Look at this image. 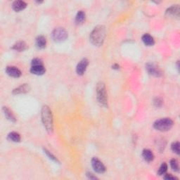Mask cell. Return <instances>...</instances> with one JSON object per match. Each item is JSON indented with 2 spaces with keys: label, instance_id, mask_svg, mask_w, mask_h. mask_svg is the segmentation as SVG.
Listing matches in <instances>:
<instances>
[{
  "label": "cell",
  "instance_id": "1",
  "mask_svg": "<svg viewBox=\"0 0 180 180\" xmlns=\"http://www.w3.org/2000/svg\"><path fill=\"white\" fill-rule=\"evenodd\" d=\"M106 37V28L104 25H98L90 34L89 39L94 46H101Z\"/></svg>",
  "mask_w": 180,
  "mask_h": 180
},
{
  "label": "cell",
  "instance_id": "2",
  "mask_svg": "<svg viewBox=\"0 0 180 180\" xmlns=\"http://www.w3.org/2000/svg\"><path fill=\"white\" fill-rule=\"evenodd\" d=\"M42 121L46 130L50 133L53 131V117L52 111L47 106H44L41 111Z\"/></svg>",
  "mask_w": 180,
  "mask_h": 180
},
{
  "label": "cell",
  "instance_id": "3",
  "mask_svg": "<svg viewBox=\"0 0 180 180\" xmlns=\"http://www.w3.org/2000/svg\"><path fill=\"white\" fill-rule=\"evenodd\" d=\"M97 101L101 106L104 107L108 106V96L105 84L99 82L97 85Z\"/></svg>",
  "mask_w": 180,
  "mask_h": 180
},
{
  "label": "cell",
  "instance_id": "4",
  "mask_svg": "<svg viewBox=\"0 0 180 180\" xmlns=\"http://www.w3.org/2000/svg\"><path fill=\"white\" fill-rule=\"evenodd\" d=\"M173 121L170 118H165L156 120L154 124H153V127H154L155 129H157L158 131L166 132L170 130L173 127Z\"/></svg>",
  "mask_w": 180,
  "mask_h": 180
},
{
  "label": "cell",
  "instance_id": "5",
  "mask_svg": "<svg viewBox=\"0 0 180 180\" xmlns=\"http://www.w3.org/2000/svg\"><path fill=\"white\" fill-rule=\"evenodd\" d=\"M32 66L30 68V72L33 75H42L46 72L44 66L43 65L42 60L38 59H34L32 61Z\"/></svg>",
  "mask_w": 180,
  "mask_h": 180
},
{
  "label": "cell",
  "instance_id": "6",
  "mask_svg": "<svg viewBox=\"0 0 180 180\" xmlns=\"http://www.w3.org/2000/svg\"><path fill=\"white\" fill-rule=\"evenodd\" d=\"M68 33L64 28H57L53 30L52 33V39L56 42H62L68 38Z\"/></svg>",
  "mask_w": 180,
  "mask_h": 180
},
{
  "label": "cell",
  "instance_id": "7",
  "mask_svg": "<svg viewBox=\"0 0 180 180\" xmlns=\"http://www.w3.org/2000/svg\"><path fill=\"white\" fill-rule=\"evenodd\" d=\"M92 168L95 172L98 173H104L106 171V167L104 166L103 163L97 158H93L92 160Z\"/></svg>",
  "mask_w": 180,
  "mask_h": 180
},
{
  "label": "cell",
  "instance_id": "8",
  "mask_svg": "<svg viewBox=\"0 0 180 180\" xmlns=\"http://www.w3.org/2000/svg\"><path fill=\"white\" fill-rule=\"evenodd\" d=\"M146 68L148 73L151 75L155 77H160L162 75L160 70L153 63H147L146 65Z\"/></svg>",
  "mask_w": 180,
  "mask_h": 180
},
{
  "label": "cell",
  "instance_id": "9",
  "mask_svg": "<svg viewBox=\"0 0 180 180\" xmlns=\"http://www.w3.org/2000/svg\"><path fill=\"white\" fill-rule=\"evenodd\" d=\"M89 64V61L87 59H82L80 62L78 63V65L76 67V72L79 75H83L87 70V66Z\"/></svg>",
  "mask_w": 180,
  "mask_h": 180
},
{
  "label": "cell",
  "instance_id": "10",
  "mask_svg": "<svg viewBox=\"0 0 180 180\" xmlns=\"http://www.w3.org/2000/svg\"><path fill=\"white\" fill-rule=\"evenodd\" d=\"M6 73L8 75L15 78H19L21 75L20 70L15 66H8L6 68Z\"/></svg>",
  "mask_w": 180,
  "mask_h": 180
},
{
  "label": "cell",
  "instance_id": "11",
  "mask_svg": "<svg viewBox=\"0 0 180 180\" xmlns=\"http://www.w3.org/2000/svg\"><path fill=\"white\" fill-rule=\"evenodd\" d=\"M30 87L28 84H21L20 86L18 87L17 88L13 90V94H25L30 91Z\"/></svg>",
  "mask_w": 180,
  "mask_h": 180
},
{
  "label": "cell",
  "instance_id": "12",
  "mask_svg": "<svg viewBox=\"0 0 180 180\" xmlns=\"http://www.w3.org/2000/svg\"><path fill=\"white\" fill-rule=\"evenodd\" d=\"M26 7H27V4L23 1H15L12 4L13 9L16 12H19L20 11L25 9Z\"/></svg>",
  "mask_w": 180,
  "mask_h": 180
},
{
  "label": "cell",
  "instance_id": "13",
  "mask_svg": "<svg viewBox=\"0 0 180 180\" xmlns=\"http://www.w3.org/2000/svg\"><path fill=\"white\" fill-rule=\"evenodd\" d=\"M179 12H180V9H179V5H173V7L169 8V9L166 11V14L179 18Z\"/></svg>",
  "mask_w": 180,
  "mask_h": 180
},
{
  "label": "cell",
  "instance_id": "14",
  "mask_svg": "<svg viewBox=\"0 0 180 180\" xmlns=\"http://www.w3.org/2000/svg\"><path fill=\"white\" fill-rule=\"evenodd\" d=\"M47 40L44 36L40 35L36 38V47L39 49H43L46 47Z\"/></svg>",
  "mask_w": 180,
  "mask_h": 180
},
{
  "label": "cell",
  "instance_id": "15",
  "mask_svg": "<svg viewBox=\"0 0 180 180\" xmlns=\"http://www.w3.org/2000/svg\"><path fill=\"white\" fill-rule=\"evenodd\" d=\"M28 46L25 42L19 41L17 43H16L12 47V49L15 50L17 52H23L27 49Z\"/></svg>",
  "mask_w": 180,
  "mask_h": 180
},
{
  "label": "cell",
  "instance_id": "16",
  "mask_svg": "<svg viewBox=\"0 0 180 180\" xmlns=\"http://www.w3.org/2000/svg\"><path fill=\"white\" fill-rule=\"evenodd\" d=\"M142 156L144 159L147 162H151L154 158V155L152 151L149 149H144L142 152Z\"/></svg>",
  "mask_w": 180,
  "mask_h": 180
},
{
  "label": "cell",
  "instance_id": "17",
  "mask_svg": "<svg viewBox=\"0 0 180 180\" xmlns=\"http://www.w3.org/2000/svg\"><path fill=\"white\" fill-rule=\"evenodd\" d=\"M142 41L145 45L149 47L153 46V45L155 44V41L154 39H153V37L149 35V34H145V35L142 36Z\"/></svg>",
  "mask_w": 180,
  "mask_h": 180
},
{
  "label": "cell",
  "instance_id": "18",
  "mask_svg": "<svg viewBox=\"0 0 180 180\" xmlns=\"http://www.w3.org/2000/svg\"><path fill=\"white\" fill-rule=\"evenodd\" d=\"M3 111H4L5 116H6V118L8 119V120H10L11 122H14V123L16 121V119L14 115L13 114L11 111L7 107L4 106L3 108Z\"/></svg>",
  "mask_w": 180,
  "mask_h": 180
},
{
  "label": "cell",
  "instance_id": "19",
  "mask_svg": "<svg viewBox=\"0 0 180 180\" xmlns=\"http://www.w3.org/2000/svg\"><path fill=\"white\" fill-rule=\"evenodd\" d=\"M8 139H9L10 141H12L14 142H20V135L17 133V132H12L8 134Z\"/></svg>",
  "mask_w": 180,
  "mask_h": 180
},
{
  "label": "cell",
  "instance_id": "20",
  "mask_svg": "<svg viewBox=\"0 0 180 180\" xmlns=\"http://www.w3.org/2000/svg\"><path fill=\"white\" fill-rule=\"evenodd\" d=\"M85 16H86L85 13L83 11H80L76 15L75 22L78 23V24L83 23L84 22V20H85Z\"/></svg>",
  "mask_w": 180,
  "mask_h": 180
},
{
  "label": "cell",
  "instance_id": "21",
  "mask_svg": "<svg viewBox=\"0 0 180 180\" xmlns=\"http://www.w3.org/2000/svg\"><path fill=\"white\" fill-rule=\"evenodd\" d=\"M167 170H168V165H167L165 163H163L162 165L160 167L159 170L158 171V175H163V174L166 173Z\"/></svg>",
  "mask_w": 180,
  "mask_h": 180
},
{
  "label": "cell",
  "instance_id": "22",
  "mask_svg": "<svg viewBox=\"0 0 180 180\" xmlns=\"http://www.w3.org/2000/svg\"><path fill=\"white\" fill-rule=\"evenodd\" d=\"M171 149L174 153H175L177 155H179V143L178 142L173 143V144L171 145Z\"/></svg>",
  "mask_w": 180,
  "mask_h": 180
},
{
  "label": "cell",
  "instance_id": "23",
  "mask_svg": "<svg viewBox=\"0 0 180 180\" xmlns=\"http://www.w3.org/2000/svg\"><path fill=\"white\" fill-rule=\"evenodd\" d=\"M170 166L174 171H179V163L176 159H172L170 160Z\"/></svg>",
  "mask_w": 180,
  "mask_h": 180
},
{
  "label": "cell",
  "instance_id": "24",
  "mask_svg": "<svg viewBox=\"0 0 180 180\" xmlns=\"http://www.w3.org/2000/svg\"><path fill=\"white\" fill-rule=\"evenodd\" d=\"M162 104H163L162 100L159 99V98H157V99H155L154 100V105L156 107H160Z\"/></svg>",
  "mask_w": 180,
  "mask_h": 180
},
{
  "label": "cell",
  "instance_id": "25",
  "mask_svg": "<svg viewBox=\"0 0 180 180\" xmlns=\"http://www.w3.org/2000/svg\"><path fill=\"white\" fill-rule=\"evenodd\" d=\"M44 151L45 153H47V155L49 156L50 159H52V160H54L55 161V162H58V160H57V158H55V156L53 155L51 153H50L49 151H47V150H44Z\"/></svg>",
  "mask_w": 180,
  "mask_h": 180
},
{
  "label": "cell",
  "instance_id": "26",
  "mask_svg": "<svg viewBox=\"0 0 180 180\" xmlns=\"http://www.w3.org/2000/svg\"><path fill=\"white\" fill-rule=\"evenodd\" d=\"M164 179H169V180H174V179H177V177H174L172 175V174H165V176H164Z\"/></svg>",
  "mask_w": 180,
  "mask_h": 180
},
{
  "label": "cell",
  "instance_id": "27",
  "mask_svg": "<svg viewBox=\"0 0 180 180\" xmlns=\"http://www.w3.org/2000/svg\"><path fill=\"white\" fill-rule=\"evenodd\" d=\"M87 177H89V179H97V177L94 176L93 174H92V173H87Z\"/></svg>",
  "mask_w": 180,
  "mask_h": 180
},
{
  "label": "cell",
  "instance_id": "28",
  "mask_svg": "<svg viewBox=\"0 0 180 180\" xmlns=\"http://www.w3.org/2000/svg\"><path fill=\"white\" fill-rule=\"evenodd\" d=\"M112 67H113V69H117V70H118V69H119V65H118V64H115V65H113L112 66Z\"/></svg>",
  "mask_w": 180,
  "mask_h": 180
}]
</instances>
